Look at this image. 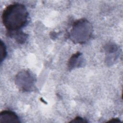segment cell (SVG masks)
I'll return each mask as SVG.
<instances>
[{
  "mask_svg": "<svg viewBox=\"0 0 123 123\" xmlns=\"http://www.w3.org/2000/svg\"><path fill=\"white\" fill-rule=\"evenodd\" d=\"M92 34V26L85 19L75 21L70 32V38L75 43L84 44L90 38Z\"/></svg>",
  "mask_w": 123,
  "mask_h": 123,
  "instance_id": "cell-2",
  "label": "cell"
},
{
  "mask_svg": "<svg viewBox=\"0 0 123 123\" xmlns=\"http://www.w3.org/2000/svg\"><path fill=\"white\" fill-rule=\"evenodd\" d=\"M0 49H1L0 62L1 63L7 55V50H6V46L5 45L4 43L2 42L1 40L0 41Z\"/></svg>",
  "mask_w": 123,
  "mask_h": 123,
  "instance_id": "cell-7",
  "label": "cell"
},
{
  "mask_svg": "<svg viewBox=\"0 0 123 123\" xmlns=\"http://www.w3.org/2000/svg\"><path fill=\"white\" fill-rule=\"evenodd\" d=\"M70 123H87V121H86L85 119H83L81 117H76L74 120H72Z\"/></svg>",
  "mask_w": 123,
  "mask_h": 123,
  "instance_id": "cell-8",
  "label": "cell"
},
{
  "mask_svg": "<svg viewBox=\"0 0 123 123\" xmlns=\"http://www.w3.org/2000/svg\"><path fill=\"white\" fill-rule=\"evenodd\" d=\"M28 13L25 6L14 3L7 6L2 14V21L8 31L21 30L27 22Z\"/></svg>",
  "mask_w": 123,
  "mask_h": 123,
  "instance_id": "cell-1",
  "label": "cell"
},
{
  "mask_svg": "<svg viewBox=\"0 0 123 123\" xmlns=\"http://www.w3.org/2000/svg\"><path fill=\"white\" fill-rule=\"evenodd\" d=\"M82 54L77 52L72 56L69 60L68 66L69 69H73L79 66L82 63Z\"/></svg>",
  "mask_w": 123,
  "mask_h": 123,
  "instance_id": "cell-6",
  "label": "cell"
},
{
  "mask_svg": "<svg viewBox=\"0 0 123 123\" xmlns=\"http://www.w3.org/2000/svg\"><path fill=\"white\" fill-rule=\"evenodd\" d=\"M18 116L13 111L8 110L2 111L0 113V123H20Z\"/></svg>",
  "mask_w": 123,
  "mask_h": 123,
  "instance_id": "cell-4",
  "label": "cell"
},
{
  "mask_svg": "<svg viewBox=\"0 0 123 123\" xmlns=\"http://www.w3.org/2000/svg\"><path fill=\"white\" fill-rule=\"evenodd\" d=\"M120 120L118 118H113L111 119V120L108 121V122H111V123H118L120 122Z\"/></svg>",
  "mask_w": 123,
  "mask_h": 123,
  "instance_id": "cell-9",
  "label": "cell"
},
{
  "mask_svg": "<svg viewBox=\"0 0 123 123\" xmlns=\"http://www.w3.org/2000/svg\"><path fill=\"white\" fill-rule=\"evenodd\" d=\"M34 81V78L30 72L23 71L19 73L16 76L15 83L19 88L27 91L32 88Z\"/></svg>",
  "mask_w": 123,
  "mask_h": 123,
  "instance_id": "cell-3",
  "label": "cell"
},
{
  "mask_svg": "<svg viewBox=\"0 0 123 123\" xmlns=\"http://www.w3.org/2000/svg\"><path fill=\"white\" fill-rule=\"evenodd\" d=\"M8 35L10 37L14 38L16 41L21 44L25 43L27 37V35L20 30L8 31Z\"/></svg>",
  "mask_w": 123,
  "mask_h": 123,
  "instance_id": "cell-5",
  "label": "cell"
}]
</instances>
